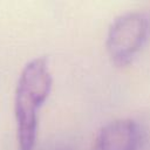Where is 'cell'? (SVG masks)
I'll list each match as a JSON object with an SVG mask.
<instances>
[{"label":"cell","instance_id":"obj_1","mask_svg":"<svg viewBox=\"0 0 150 150\" xmlns=\"http://www.w3.org/2000/svg\"><path fill=\"white\" fill-rule=\"evenodd\" d=\"M53 77L46 57L30 60L22 69L14 100L16 134L20 150H33L38 137L39 110L48 98Z\"/></svg>","mask_w":150,"mask_h":150},{"label":"cell","instance_id":"obj_2","mask_svg":"<svg viewBox=\"0 0 150 150\" xmlns=\"http://www.w3.org/2000/svg\"><path fill=\"white\" fill-rule=\"evenodd\" d=\"M150 22L141 12H129L116 18L107 34V52L117 67L130 64L148 40Z\"/></svg>","mask_w":150,"mask_h":150},{"label":"cell","instance_id":"obj_3","mask_svg":"<svg viewBox=\"0 0 150 150\" xmlns=\"http://www.w3.org/2000/svg\"><path fill=\"white\" fill-rule=\"evenodd\" d=\"M142 129L130 118L112 121L103 125L95 136L93 150H138Z\"/></svg>","mask_w":150,"mask_h":150}]
</instances>
